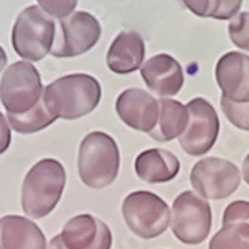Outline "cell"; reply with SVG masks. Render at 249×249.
I'll list each match as a JSON object with an SVG mask.
<instances>
[{
	"instance_id": "3",
	"label": "cell",
	"mask_w": 249,
	"mask_h": 249,
	"mask_svg": "<svg viewBox=\"0 0 249 249\" xmlns=\"http://www.w3.org/2000/svg\"><path fill=\"white\" fill-rule=\"evenodd\" d=\"M120 152L116 140L105 132L87 134L78 149L80 180L92 189L110 186L119 176Z\"/></svg>"
},
{
	"instance_id": "26",
	"label": "cell",
	"mask_w": 249,
	"mask_h": 249,
	"mask_svg": "<svg viewBox=\"0 0 249 249\" xmlns=\"http://www.w3.org/2000/svg\"><path fill=\"white\" fill-rule=\"evenodd\" d=\"M11 146V128L6 117L0 113V155L5 153Z\"/></svg>"
},
{
	"instance_id": "5",
	"label": "cell",
	"mask_w": 249,
	"mask_h": 249,
	"mask_svg": "<svg viewBox=\"0 0 249 249\" xmlns=\"http://www.w3.org/2000/svg\"><path fill=\"white\" fill-rule=\"evenodd\" d=\"M56 27L48 14L38 6L26 8L12 29V45L24 60L38 62L44 59L54 44Z\"/></svg>"
},
{
	"instance_id": "19",
	"label": "cell",
	"mask_w": 249,
	"mask_h": 249,
	"mask_svg": "<svg viewBox=\"0 0 249 249\" xmlns=\"http://www.w3.org/2000/svg\"><path fill=\"white\" fill-rule=\"evenodd\" d=\"M189 122V114L186 105L170 98H162L159 101V119L156 126L149 135L159 143H165L174 138H179Z\"/></svg>"
},
{
	"instance_id": "25",
	"label": "cell",
	"mask_w": 249,
	"mask_h": 249,
	"mask_svg": "<svg viewBox=\"0 0 249 249\" xmlns=\"http://www.w3.org/2000/svg\"><path fill=\"white\" fill-rule=\"evenodd\" d=\"M242 2L243 0H221V5L215 15V18L216 20H228L231 17H234L240 9Z\"/></svg>"
},
{
	"instance_id": "7",
	"label": "cell",
	"mask_w": 249,
	"mask_h": 249,
	"mask_svg": "<svg viewBox=\"0 0 249 249\" xmlns=\"http://www.w3.org/2000/svg\"><path fill=\"white\" fill-rule=\"evenodd\" d=\"M170 225L179 242L192 246L203 243L212 228L210 204L192 191L182 192L173 203Z\"/></svg>"
},
{
	"instance_id": "28",
	"label": "cell",
	"mask_w": 249,
	"mask_h": 249,
	"mask_svg": "<svg viewBox=\"0 0 249 249\" xmlns=\"http://www.w3.org/2000/svg\"><path fill=\"white\" fill-rule=\"evenodd\" d=\"M242 176H243V180L249 185V155L245 158L243 165H242Z\"/></svg>"
},
{
	"instance_id": "16",
	"label": "cell",
	"mask_w": 249,
	"mask_h": 249,
	"mask_svg": "<svg viewBox=\"0 0 249 249\" xmlns=\"http://www.w3.org/2000/svg\"><path fill=\"white\" fill-rule=\"evenodd\" d=\"M42 230L33 221L8 215L0 218V249H45Z\"/></svg>"
},
{
	"instance_id": "20",
	"label": "cell",
	"mask_w": 249,
	"mask_h": 249,
	"mask_svg": "<svg viewBox=\"0 0 249 249\" xmlns=\"http://www.w3.org/2000/svg\"><path fill=\"white\" fill-rule=\"evenodd\" d=\"M6 119L9 123V128H12L18 134L39 132L57 120V117L47 108V105L44 104L42 99L32 110L23 114H6Z\"/></svg>"
},
{
	"instance_id": "15",
	"label": "cell",
	"mask_w": 249,
	"mask_h": 249,
	"mask_svg": "<svg viewBox=\"0 0 249 249\" xmlns=\"http://www.w3.org/2000/svg\"><path fill=\"white\" fill-rule=\"evenodd\" d=\"M209 249H249V201L230 203L222 216V228L212 237Z\"/></svg>"
},
{
	"instance_id": "22",
	"label": "cell",
	"mask_w": 249,
	"mask_h": 249,
	"mask_svg": "<svg viewBox=\"0 0 249 249\" xmlns=\"http://www.w3.org/2000/svg\"><path fill=\"white\" fill-rule=\"evenodd\" d=\"M228 33L236 47L249 51V12H242L234 20H231Z\"/></svg>"
},
{
	"instance_id": "24",
	"label": "cell",
	"mask_w": 249,
	"mask_h": 249,
	"mask_svg": "<svg viewBox=\"0 0 249 249\" xmlns=\"http://www.w3.org/2000/svg\"><path fill=\"white\" fill-rule=\"evenodd\" d=\"M186 8L198 17H213L219 9L221 0H183Z\"/></svg>"
},
{
	"instance_id": "12",
	"label": "cell",
	"mask_w": 249,
	"mask_h": 249,
	"mask_svg": "<svg viewBox=\"0 0 249 249\" xmlns=\"http://www.w3.org/2000/svg\"><path fill=\"white\" fill-rule=\"evenodd\" d=\"M222 98L234 104L249 102V56L239 51L224 54L215 69Z\"/></svg>"
},
{
	"instance_id": "23",
	"label": "cell",
	"mask_w": 249,
	"mask_h": 249,
	"mask_svg": "<svg viewBox=\"0 0 249 249\" xmlns=\"http://www.w3.org/2000/svg\"><path fill=\"white\" fill-rule=\"evenodd\" d=\"M78 0H38V3L44 12L56 18H66L72 14Z\"/></svg>"
},
{
	"instance_id": "18",
	"label": "cell",
	"mask_w": 249,
	"mask_h": 249,
	"mask_svg": "<svg viewBox=\"0 0 249 249\" xmlns=\"http://www.w3.org/2000/svg\"><path fill=\"white\" fill-rule=\"evenodd\" d=\"M180 171L177 156L165 149H149L135 159V173L146 183H167L176 179Z\"/></svg>"
},
{
	"instance_id": "9",
	"label": "cell",
	"mask_w": 249,
	"mask_h": 249,
	"mask_svg": "<svg viewBox=\"0 0 249 249\" xmlns=\"http://www.w3.org/2000/svg\"><path fill=\"white\" fill-rule=\"evenodd\" d=\"M189 122L179 137L180 147L191 156H203L215 146L219 135V119L213 105L204 98H194L186 104Z\"/></svg>"
},
{
	"instance_id": "14",
	"label": "cell",
	"mask_w": 249,
	"mask_h": 249,
	"mask_svg": "<svg viewBox=\"0 0 249 249\" xmlns=\"http://www.w3.org/2000/svg\"><path fill=\"white\" fill-rule=\"evenodd\" d=\"M141 69L149 90L161 98H170L177 95L183 87L185 78L180 63L170 54H158L149 59Z\"/></svg>"
},
{
	"instance_id": "2",
	"label": "cell",
	"mask_w": 249,
	"mask_h": 249,
	"mask_svg": "<svg viewBox=\"0 0 249 249\" xmlns=\"http://www.w3.org/2000/svg\"><path fill=\"white\" fill-rule=\"evenodd\" d=\"M66 183L65 167L57 159L47 158L35 164L24 177L21 207L27 216L41 219L54 210Z\"/></svg>"
},
{
	"instance_id": "11",
	"label": "cell",
	"mask_w": 249,
	"mask_h": 249,
	"mask_svg": "<svg viewBox=\"0 0 249 249\" xmlns=\"http://www.w3.org/2000/svg\"><path fill=\"white\" fill-rule=\"evenodd\" d=\"M116 113L126 126L149 134L159 119V101L141 89H126L116 99Z\"/></svg>"
},
{
	"instance_id": "13",
	"label": "cell",
	"mask_w": 249,
	"mask_h": 249,
	"mask_svg": "<svg viewBox=\"0 0 249 249\" xmlns=\"http://www.w3.org/2000/svg\"><path fill=\"white\" fill-rule=\"evenodd\" d=\"M68 249H111V230L99 218L84 213L71 218L60 234Z\"/></svg>"
},
{
	"instance_id": "6",
	"label": "cell",
	"mask_w": 249,
	"mask_h": 249,
	"mask_svg": "<svg viewBox=\"0 0 249 249\" xmlns=\"http://www.w3.org/2000/svg\"><path fill=\"white\" fill-rule=\"evenodd\" d=\"M44 93L38 69L29 62H15L0 80V101L8 114H23L36 105Z\"/></svg>"
},
{
	"instance_id": "10",
	"label": "cell",
	"mask_w": 249,
	"mask_h": 249,
	"mask_svg": "<svg viewBox=\"0 0 249 249\" xmlns=\"http://www.w3.org/2000/svg\"><path fill=\"white\" fill-rule=\"evenodd\" d=\"M60 35L53 45L54 57H75L93 48L101 38V24L92 14L75 12L60 21Z\"/></svg>"
},
{
	"instance_id": "4",
	"label": "cell",
	"mask_w": 249,
	"mask_h": 249,
	"mask_svg": "<svg viewBox=\"0 0 249 249\" xmlns=\"http://www.w3.org/2000/svg\"><path fill=\"white\" fill-rule=\"evenodd\" d=\"M122 215L128 228L144 240L159 237L171 222V210L159 195L149 191H135L126 195Z\"/></svg>"
},
{
	"instance_id": "21",
	"label": "cell",
	"mask_w": 249,
	"mask_h": 249,
	"mask_svg": "<svg viewBox=\"0 0 249 249\" xmlns=\"http://www.w3.org/2000/svg\"><path fill=\"white\" fill-rule=\"evenodd\" d=\"M221 108L233 126L249 132V102L234 104L227 101L225 98H221Z\"/></svg>"
},
{
	"instance_id": "29",
	"label": "cell",
	"mask_w": 249,
	"mask_h": 249,
	"mask_svg": "<svg viewBox=\"0 0 249 249\" xmlns=\"http://www.w3.org/2000/svg\"><path fill=\"white\" fill-rule=\"evenodd\" d=\"M6 62H8L6 53L2 47H0V71H3V68L6 66Z\"/></svg>"
},
{
	"instance_id": "27",
	"label": "cell",
	"mask_w": 249,
	"mask_h": 249,
	"mask_svg": "<svg viewBox=\"0 0 249 249\" xmlns=\"http://www.w3.org/2000/svg\"><path fill=\"white\" fill-rule=\"evenodd\" d=\"M45 249H68V248H66V245L63 243L60 234H59V236L53 237V239L50 240V243H48V246H47Z\"/></svg>"
},
{
	"instance_id": "17",
	"label": "cell",
	"mask_w": 249,
	"mask_h": 249,
	"mask_svg": "<svg viewBox=\"0 0 249 249\" xmlns=\"http://www.w3.org/2000/svg\"><path fill=\"white\" fill-rule=\"evenodd\" d=\"M146 45L137 32H122L113 41L108 54H107V65L116 74L126 75L141 68L144 60Z\"/></svg>"
},
{
	"instance_id": "1",
	"label": "cell",
	"mask_w": 249,
	"mask_h": 249,
	"mask_svg": "<svg viewBox=\"0 0 249 249\" xmlns=\"http://www.w3.org/2000/svg\"><path fill=\"white\" fill-rule=\"evenodd\" d=\"M101 84L87 74H72L54 80L44 89L42 101L57 119L75 120L90 114L101 102Z\"/></svg>"
},
{
	"instance_id": "8",
	"label": "cell",
	"mask_w": 249,
	"mask_h": 249,
	"mask_svg": "<svg viewBox=\"0 0 249 249\" xmlns=\"http://www.w3.org/2000/svg\"><path fill=\"white\" fill-rule=\"evenodd\" d=\"M194 191L204 200H224L240 186L239 168L227 159L204 158L191 170L189 176Z\"/></svg>"
}]
</instances>
